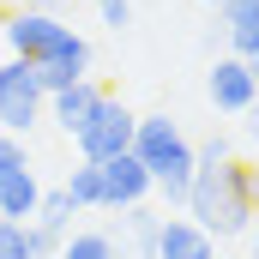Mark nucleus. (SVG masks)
Listing matches in <instances>:
<instances>
[{
	"mask_svg": "<svg viewBox=\"0 0 259 259\" xmlns=\"http://www.w3.org/2000/svg\"><path fill=\"white\" fill-rule=\"evenodd\" d=\"M6 42H12L18 61L36 66L42 91H61L72 78H84V66H91V42H84L72 24H61L55 12H42V6L12 12V18H6Z\"/></svg>",
	"mask_w": 259,
	"mask_h": 259,
	"instance_id": "nucleus-1",
	"label": "nucleus"
},
{
	"mask_svg": "<svg viewBox=\"0 0 259 259\" xmlns=\"http://www.w3.org/2000/svg\"><path fill=\"white\" fill-rule=\"evenodd\" d=\"M259 199H253V169L247 163H199L193 169V187H187V217L199 229H211L217 241L229 235H247Z\"/></svg>",
	"mask_w": 259,
	"mask_h": 259,
	"instance_id": "nucleus-2",
	"label": "nucleus"
},
{
	"mask_svg": "<svg viewBox=\"0 0 259 259\" xmlns=\"http://www.w3.org/2000/svg\"><path fill=\"white\" fill-rule=\"evenodd\" d=\"M133 157L151 169V187L169 199V205H187V187H193V145H187V133L175 127L169 115H139V127H133Z\"/></svg>",
	"mask_w": 259,
	"mask_h": 259,
	"instance_id": "nucleus-3",
	"label": "nucleus"
},
{
	"mask_svg": "<svg viewBox=\"0 0 259 259\" xmlns=\"http://www.w3.org/2000/svg\"><path fill=\"white\" fill-rule=\"evenodd\" d=\"M49 109V91L30 61H0V133H30Z\"/></svg>",
	"mask_w": 259,
	"mask_h": 259,
	"instance_id": "nucleus-4",
	"label": "nucleus"
},
{
	"mask_svg": "<svg viewBox=\"0 0 259 259\" xmlns=\"http://www.w3.org/2000/svg\"><path fill=\"white\" fill-rule=\"evenodd\" d=\"M133 127H139V115H133L127 103L97 97V109L72 127V139H78V151H84L91 163H103V157H115V151H133Z\"/></svg>",
	"mask_w": 259,
	"mask_h": 259,
	"instance_id": "nucleus-5",
	"label": "nucleus"
},
{
	"mask_svg": "<svg viewBox=\"0 0 259 259\" xmlns=\"http://www.w3.org/2000/svg\"><path fill=\"white\" fill-rule=\"evenodd\" d=\"M97 169H103V211H133V205H145V193H151V169H145L133 151L103 157Z\"/></svg>",
	"mask_w": 259,
	"mask_h": 259,
	"instance_id": "nucleus-6",
	"label": "nucleus"
},
{
	"mask_svg": "<svg viewBox=\"0 0 259 259\" xmlns=\"http://www.w3.org/2000/svg\"><path fill=\"white\" fill-rule=\"evenodd\" d=\"M205 91H211V103H217L223 115H247V109L259 103V78L247 72V61H241V55H223V61L211 66Z\"/></svg>",
	"mask_w": 259,
	"mask_h": 259,
	"instance_id": "nucleus-7",
	"label": "nucleus"
},
{
	"mask_svg": "<svg viewBox=\"0 0 259 259\" xmlns=\"http://www.w3.org/2000/svg\"><path fill=\"white\" fill-rule=\"evenodd\" d=\"M151 259H217V235L199 229L193 217H163V223H157Z\"/></svg>",
	"mask_w": 259,
	"mask_h": 259,
	"instance_id": "nucleus-8",
	"label": "nucleus"
},
{
	"mask_svg": "<svg viewBox=\"0 0 259 259\" xmlns=\"http://www.w3.org/2000/svg\"><path fill=\"white\" fill-rule=\"evenodd\" d=\"M217 18H223V42L229 55H253L259 49V0H217Z\"/></svg>",
	"mask_w": 259,
	"mask_h": 259,
	"instance_id": "nucleus-9",
	"label": "nucleus"
},
{
	"mask_svg": "<svg viewBox=\"0 0 259 259\" xmlns=\"http://www.w3.org/2000/svg\"><path fill=\"white\" fill-rule=\"evenodd\" d=\"M36 205H42V181H36L30 169L0 175V217H6V223H30Z\"/></svg>",
	"mask_w": 259,
	"mask_h": 259,
	"instance_id": "nucleus-10",
	"label": "nucleus"
},
{
	"mask_svg": "<svg viewBox=\"0 0 259 259\" xmlns=\"http://www.w3.org/2000/svg\"><path fill=\"white\" fill-rule=\"evenodd\" d=\"M97 97H103V91H97L91 78H72V84H61V91H49V115L72 133L84 115H91V109H97Z\"/></svg>",
	"mask_w": 259,
	"mask_h": 259,
	"instance_id": "nucleus-11",
	"label": "nucleus"
},
{
	"mask_svg": "<svg viewBox=\"0 0 259 259\" xmlns=\"http://www.w3.org/2000/svg\"><path fill=\"white\" fill-rule=\"evenodd\" d=\"M72 211H78V205L66 199V187H55V193H42V205H36V217H30V223H36V235L49 241V253L61 247V235H66V217H72Z\"/></svg>",
	"mask_w": 259,
	"mask_h": 259,
	"instance_id": "nucleus-12",
	"label": "nucleus"
},
{
	"mask_svg": "<svg viewBox=\"0 0 259 259\" xmlns=\"http://www.w3.org/2000/svg\"><path fill=\"white\" fill-rule=\"evenodd\" d=\"M0 259H49V241L36 235V223H6L0 217Z\"/></svg>",
	"mask_w": 259,
	"mask_h": 259,
	"instance_id": "nucleus-13",
	"label": "nucleus"
},
{
	"mask_svg": "<svg viewBox=\"0 0 259 259\" xmlns=\"http://www.w3.org/2000/svg\"><path fill=\"white\" fill-rule=\"evenodd\" d=\"M61 259H121V247H115V235L84 229V235H61Z\"/></svg>",
	"mask_w": 259,
	"mask_h": 259,
	"instance_id": "nucleus-14",
	"label": "nucleus"
},
{
	"mask_svg": "<svg viewBox=\"0 0 259 259\" xmlns=\"http://www.w3.org/2000/svg\"><path fill=\"white\" fill-rule=\"evenodd\" d=\"M66 199H72L78 211H91V205H103V169H97L91 157H84V163H78V169L66 175Z\"/></svg>",
	"mask_w": 259,
	"mask_h": 259,
	"instance_id": "nucleus-15",
	"label": "nucleus"
},
{
	"mask_svg": "<svg viewBox=\"0 0 259 259\" xmlns=\"http://www.w3.org/2000/svg\"><path fill=\"white\" fill-rule=\"evenodd\" d=\"M127 217H133V241H139V259H151V247H157V223H163V217H151L145 205H133Z\"/></svg>",
	"mask_w": 259,
	"mask_h": 259,
	"instance_id": "nucleus-16",
	"label": "nucleus"
},
{
	"mask_svg": "<svg viewBox=\"0 0 259 259\" xmlns=\"http://www.w3.org/2000/svg\"><path fill=\"white\" fill-rule=\"evenodd\" d=\"M12 169H30V157H24V133H0V175H12Z\"/></svg>",
	"mask_w": 259,
	"mask_h": 259,
	"instance_id": "nucleus-17",
	"label": "nucleus"
},
{
	"mask_svg": "<svg viewBox=\"0 0 259 259\" xmlns=\"http://www.w3.org/2000/svg\"><path fill=\"white\" fill-rule=\"evenodd\" d=\"M193 157H199V163H229V139H223V133H211L205 145H193Z\"/></svg>",
	"mask_w": 259,
	"mask_h": 259,
	"instance_id": "nucleus-18",
	"label": "nucleus"
},
{
	"mask_svg": "<svg viewBox=\"0 0 259 259\" xmlns=\"http://www.w3.org/2000/svg\"><path fill=\"white\" fill-rule=\"evenodd\" d=\"M97 12H103V24H115V30H121V24L133 18V0H97Z\"/></svg>",
	"mask_w": 259,
	"mask_h": 259,
	"instance_id": "nucleus-19",
	"label": "nucleus"
},
{
	"mask_svg": "<svg viewBox=\"0 0 259 259\" xmlns=\"http://www.w3.org/2000/svg\"><path fill=\"white\" fill-rule=\"evenodd\" d=\"M247 139H259V103L247 109Z\"/></svg>",
	"mask_w": 259,
	"mask_h": 259,
	"instance_id": "nucleus-20",
	"label": "nucleus"
},
{
	"mask_svg": "<svg viewBox=\"0 0 259 259\" xmlns=\"http://www.w3.org/2000/svg\"><path fill=\"white\" fill-rule=\"evenodd\" d=\"M247 241H253V259H259V211H253V223H247Z\"/></svg>",
	"mask_w": 259,
	"mask_h": 259,
	"instance_id": "nucleus-21",
	"label": "nucleus"
},
{
	"mask_svg": "<svg viewBox=\"0 0 259 259\" xmlns=\"http://www.w3.org/2000/svg\"><path fill=\"white\" fill-rule=\"evenodd\" d=\"M247 72H253V78H259V49H253V55H247Z\"/></svg>",
	"mask_w": 259,
	"mask_h": 259,
	"instance_id": "nucleus-22",
	"label": "nucleus"
},
{
	"mask_svg": "<svg viewBox=\"0 0 259 259\" xmlns=\"http://www.w3.org/2000/svg\"><path fill=\"white\" fill-rule=\"evenodd\" d=\"M211 6H217V0H211Z\"/></svg>",
	"mask_w": 259,
	"mask_h": 259,
	"instance_id": "nucleus-23",
	"label": "nucleus"
}]
</instances>
